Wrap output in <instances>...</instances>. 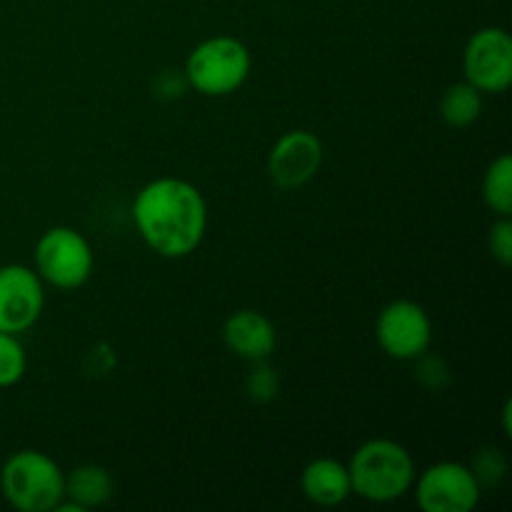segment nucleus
Returning <instances> with one entry per match:
<instances>
[{
	"mask_svg": "<svg viewBox=\"0 0 512 512\" xmlns=\"http://www.w3.org/2000/svg\"><path fill=\"white\" fill-rule=\"evenodd\" d=\"M140 238L163 258H185L208 230V205L193 183L180 178L150 180L133 203Z\"/></svg>",
	"mask_w": 512,
	"mask_h": 512,
	"instance_id": "nucleus-1",
	"label": "nucleus"
},
{
	"mask_svg": "<svg viewBox=\"0 0 512 512\" xmlns=\"http://www.w3.org/2000/svg\"><path fill=\"white\" fill-rule=\"evenodd\" d=\"M350 485L368 503H393L410 493L415 483L413 455L400 443L375 438L360 445L348 463Z\"/></svg>",
	"mask_w": 512,
	"mask_h": 512,
	"instance_id": "nucleus-2",
	"label": "nucleus"
},
{
	"mask_svg": "<svg viewBox=\"0 0 512 512\" xmlns=\"http://www.w3.org/2000/svg\"><path fill=\"white\" fill-rule=\"evenodd\" d=\"M0 490L20 512H50L65 500V475L40 450H18L0 470Z\"/></svg>",
	"mask_w": 512,
	"mask_h": 512,
	"instance_id": "nucleus-3",
	"label": "nucleus"
},
{
	"mask_svg": "<svg viewBox=\"0 0 512 512\" xmlns=\"http://www.w3.org/2000/svg\"><path fill=\"white\" fill-rule=\"evenodd\" d=\"M250 53L238 38L218 35L190 53L185 63V80L198 93L210 98H223L235 93L250 75Z\"/></svg>",
	"mask_w": 512,
	"mask_h": 512,
	"instance_id": "nucleus-4",
	"label": "nucleus"
},
{
	"mask_svg": "<svg viewBox=\"0 0 512 512\" xmlns=\"http://www.w3.org/2000/svg\"><path fill=\"white\" fill-rule=\"evenodd\" d=\"M35 273L53 288H80L93 273V248L78 230L65 225L45 230L35 245Z\"/></svg>",
	"mask_w": 512,
	"mask_h": 512,
	"instance_id": "nucleus-5",
	"label": "nucleus"
},
{
	"mask_svg": "<svg viewBox=\"0 0 512 512\" xmlns=\"http://www.w3.org/2000/svg\"><path fill=\"white\" fill-rule=\"evenodd\" d=\"M413 485L423 512H473L483 495L473 470L453 460L430 465Z\"/></svg>",
	"mask_w": 512,
	"mask_h": 512,
	"instance_id": "nucleus-6",
	"label": "nucleus"
},
{
	"mask_svg": "<svg viewBox=\"0 0 512 512\" xmlns=\"http://www.w3.org/2000/svg\"><path fill=\"white\" fill-rule=\"evenodd\" d=\"M463 73L465 83L480 93H505L512 85V38L508 30L490 25L473 33L465 45Z\"/></svg>",
	"mask_w": 512,
	"mask_h": 512,
	"instance_id": "nucleus-7",
	"label": "nucleus"
},
{
	"mask_svg": "<svg viewBox=\"0 0 512 512\" xmlns=\"http://www.w3.org/2000/svg\"><path fill=\"white\" fill-rule=\"evenodd\" d=\"M375 335L393 360H418L433 343V323L415 300H393L380 310Z\"/></svg>",
	"mask_w": 512,
	"mask_h": 512,
	"instance_id": "nucleus-8",
	"label": "nucleus"
},
{
	"mask_svg": "<svg viewBox=\"0 0 512 512\" xmlns=\"http://www.w3.org/2000/svg\"><path fill=\"white\" fill-rule=\"evenodd\" d=\"M43 280L25 265L0 268V333L18 335L38 323L43 313Z\"/></svg>",
	"mask_w": 512,
	"mask_h": 512,
	"instance_id": "nucleus-9",
	"label": "nucleus"
},
{
	"mask_svg": "<svg viewBox=\"0 0 512 512\" xmlns=\"http://www.w3.org/2000/svg\"><path fill=\"white\" fill-rule=\"evenodd\" d=\"M323 163V145L310 130H290L273 145L268 158V173L275 185L293 190L315 178Z\"/></svg>",
	"mask_w": 512,
	"mask_h": 512,
	"instance_id": "nucleus-10",
	"label": "nucleus"
},
{
	"mask_svg": "<svg viewBox=\"0 0 512 512\" xmlns=\"http://www.w3.org/2000/svg\"><path fill=\"white\" fill-rule=\"evenodd\" d=\"M223 340L238 358L260 363L273 355L278 335L275 325L258 310H238L223 325Z\"/></svg>",
	"mask_w": 512,
	"mask_h": 512,
	"instance_id": "nucleus-11",
	"label": "nucleus"
},
{
	"mask_svg": "<svg viewBox=\"0 0 512 512\" xmlns=\"http://www.w3.org/2000/svg\"><path fill=\"white\" fill-rule=\"evenodd\" d=\"M300 488L305 498L320 508H335L353 495L348 465L333 458H318L305 465L300 475Z\"/></svg>",
	"mask_w": 512,
	"mask_h": 512,
	"instance_id": "nucleus-12",
	"label": "nucleus"
},
{
	"mask_svg": "<svg viewBox=\"0 0 512 512\" xmlns=\"http://www.w3.org/2000/svg\"><path fill=\"white\" fill-rule=\"evenodd\" d=\"M65 498L80 512L100 508L113 498V478L103 465H78L65 478Z\"/></svg>",
	"mask_w": 512,
	"mask_h": 512,
	"instance_id": "nucleus-13",
	"label": "nucleus"
},
{
	"mask_svg": "<svg viewBox=\"0 0 512 512\" xmlns=\"http://www.w3.org/2000/svg\"><path fill=\"white\" fill-rule=\"evenodd\" d=\"M483 113V93L470 83H455L440 98V118L450 128H470Z\"/></svg>",
	"mask_w": 512,
	"mask_h": 512,
	"instance_id": "nucleus-14",
	"label": "nucleus"
},
{
	"mask_svg": "<svg viewBox=\"0 0 512 512\" xmlns=\"http://www.w3.org/2000/svg\"><path fill=\"white\" fill-rule=\"evenodd\" d=\"M483 200L500 218L512 215V158L508 153L490 163L483 178Z\"/></svg>",
	"mask_w": 512,
	"mask_h": 512,
	"instance_id": "nucleus-15",
	"label": "nucleus"
},
{
	"mask_svg": "<svg viewBox=\"0 0 512 512\" xmlns=\"http://www.w3.org/2000/svg\"><path fill=\"white\" fill-rule=\"evenodd\" d=\"M25 365H28V358H25V350L18 338L10 333H0V388H10L18 383L25 375Z\"/></svg>",
	"mask_w": 512,
	"mask_h": 512,
	"instance_id": "nucleus-16",
	"label": "nucleus"
},
{
	"mask_svg": "<svg viewBox=\"0 0 512 512\" xmlns=\"http://www.w3.org/2000/svg\"><path fill=\"white\" fill-rule=\"evenodd\" d=\"M468 468L473 470L480 490L495 488L505 478V473H508V458L503 455V450L485 448L475 455L473 465H468Z\"/></svg>",
	"mask_w": 512,
	"mask_h": 512,
	"instance_id": "nucleus-17",
	"label": "nucleus"
},
{
	"mask_svg": "<svg viewBox=\"0 0 512 512\" xmlns=\"http://www.w3.org/2000/svg\"><path fill=\"white\" fill-rule=\"evenodd\" d=\"M488 245H490V253L493 258L498 260L500 265L510 268L512 265V223L510 218H500L493 223L488 235Z\"/></svg>",
	"mask_w": 512,
	"mask_h": 512,
	"instance_id": "nucleus-18",
	"label": "nucleus"
},
{
	"mask_svg": "<svg viewBox=\"0 0 512 512\" xmlns=\"http://www.w3.org/2000/svg\"><path fill=\"white\" fill-rule=\"evenodd\" d=\"M248 395L255 403H268L278 395V375L273 368L263 365V360L258 363V368L250 373L248 378Z\"/></svg>",
	"mask_w": 512,
	"mask_h": 512,
	"instance_id": "nucleus-19",
	"label": "nucleus"
}]
</instances>
